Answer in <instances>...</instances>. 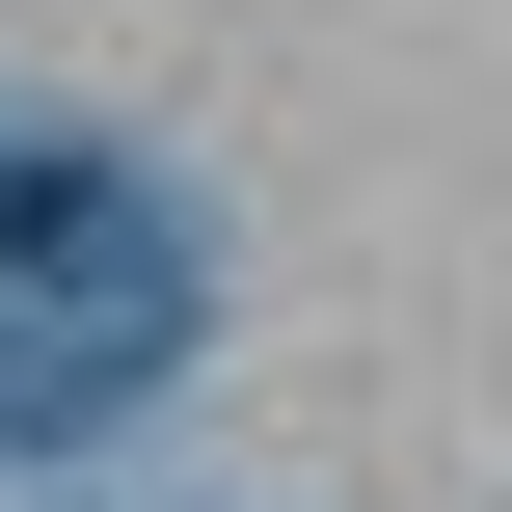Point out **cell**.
<instances>
[{
	"label": "cell",
	"mask_w": 512,
	"mask_h": 512,
	"mask_svg": "<svg viewBox=\"0 0 512 512\" xmlns=\"http://www.w3.org/2000/svg\"><path fill=\"white\" fill-rule=\"evenodd\" d=\"M162 351H189V243H162V189L0 135V459H27V432H108Z\"/></svg>",
	"instance_id": "cell-1"
}]
</instances>
